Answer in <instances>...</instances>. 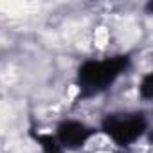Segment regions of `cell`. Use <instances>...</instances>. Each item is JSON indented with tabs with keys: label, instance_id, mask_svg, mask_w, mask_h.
Wrapping results in <instances>:
<instances>
[{
	"label": "cell",
	"instance_id": "6da1fadb",
	"mask_svg": "<svg viewBox=\"0 0 153 153\" xmlns=\"http://www.w3.org/2000/svg\"><path fill=\"white\" fill-rule=\"evenodd\" d=\"M126 63H128L126 56L105 61H88L79 70V81L83 83V88H88L90 92L101 90L117 78L121 70L126 67Z\"/></svg>",
	"mask_w": 153,
	"mask_h": 153
},
{
	"label": "cell",
	"instance_id": "7a4b0ae2",
	"mask_svg": "<svg viewBox=\"0 0 153 153\" xmlns=\"http://www.w3.org/2000/svg\"><path fill=\"white\" fill-rule=\"evenodd\" d=\"M146 121L140 115H128V117H108L105 121V130L108 135L119 144H130L144 131Z\"/></svg>",
	"mask_w": 153,
	"mask_h": 153
},
{
	"label": "cell",
	"instance_id": "3957f363",
	"mask_svg": "<svg viewBox=\"0 0 153 153\" xmlns=\"http://www.w3.org/2000/svg\"><path fill=\"white\" fill-rule=\"evenodd\" d=\"M58 135H59V140H61L63 146L76 148V146L83 144V142L88 139L90 130H88L87 126L79 124V123H72V121H68V123H65V124L59 126Z\"/></svg>",
	"mask_w": 153,
	"mask_h": 153
},
{
	"label": "cell",
	"instance_id": "277c9868",
	"mask_svg": "<svg viewBox=\"0 0 153 153\" xmlns=\"http://www.w3.org/2000/svg\"><path fill=\"white\" fill-rule=\"evenodd\" d=\"M149 83H151V76H146V78H144V81H142V87H140V92H142V96H144L146 99L151 96V94H149V90H151Z\"/></svg>",
	"mask_w": 153,
	"mask_h": 153
}]
</instances>
